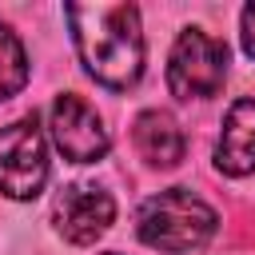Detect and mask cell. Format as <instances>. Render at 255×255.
Returning a JSON list of instances; mask_svg holds the SVG:
<instances>
[{"mask_svg":"<svg viewBox=\"0 0 255 255\" xmlns=\"http://www.w3.org/2000/svg\"><path fill=\"white\" fill-rule=\"evenodd\" d=\"M131 139H135V151L151 167H175L183 159V131L171 112H159V108L139 112L131 124Z\"/></svg>","mask_w":255,"mask_h":255,"instance_id":"obj_8","label":"cell"},{"mask_svg":"<svg viewBox=\"0 0 255 255\" xmlns=\"http://www.w3.org/2000/svg\"><path fill=\"white\" fill-rule=\"evenodd\" d=\"M227 80V44L203 28H183L175 36L167 60V88L175 100H207L219 96Z\"/></svg>","mask_w":255,"mask_h":255,"instance_id":"obj_3","label":"cell"},{"mask_svg":"<svg viewBox=\"0 0 255 255\" xmlns=\"http://www.w3.org/2000/svg\"><path fill=\"white\" fill-rule=\"evenodd\" d=\"M112 219H116L112 195L100 191V187H92V183H72V187H64V191L56 195V203H52V223H56V231H60L68 243H80V247L96 243V239L112 227Z\"/></svg>","mask_w":255,"mask_h":255,"instance_id":"obj_6","label":"cell"},{"mask_svg":"<svg viewBox=\"0 0 255 255\" xmlns=\"http://www.w3.org/2000/svg\"><path fill=\"white\" fill-rule=\"evenodd\" d=\"M239 36H243V52L255 60V4L243 8V16H239Z\"/></svg>","mask_w":255,"mask_h":255,"instance_id":"obj_10","label":"cell"},{"mask_svg":"<svg viewBox=\"0 0 255 255\" xmlns=\"http://www.w3.org/2000/svg\"><path fill=\"white\" fill-rule=\"evenodd\" d=\"M48 128H52L56 147H60L64 159H72V163H96V159H104L108 147H112L100 112H96L84 96H76V92L56 96V104H52V112H48Z\"/></svg>","mask_w":255,"mask_h":255,"instance_id":"obj_5","label":"cell"},{"mask_svg":"<svg viewBox=\"0 0 255 255\" xmlns=\"http://www.w3.org/2000/svg\"><path fill=\"white\" fill-rule=\"evenodd\" d=\"M28 84V56L20 36L0 20V100H12Z\"/></svg>","mask_w":255,"mask_h":255,"instance_id":"obj_9","label":"cell"},{"mask_svg":"<svg viewBox=\"0 0 255 255\" xmlns=\"http://www.w3.org/2000/svg\"><path fill=\"white\" fill-rule=\"evenodd\" d=\"M215 211L191 195L187 187H167L159 195H151L143 207H139V219H135V231L147 247L155 251H195L203 247L211 235H215Z\"/></svg>","mask_w":255,"mask_h":255,"instance_id":"obj_2","label":"cell"},{"mask_svg":"<svg viewBox=\"0 0 255 255\" xmlns=\"http://www.w3.org/2000/svg\"><path fill=\"white\" fill-rule=\"evenodd\" d=\"M48 179V147L36 116L0 128V191L8 199H36Z\"/></svg>","mask_w":255,"mask_h":255,"instance_id":"obj_4","label":"cell"},{"mask_svg":"<svg viewBox=\"0 0 255 255\" xmlns=\"http://www.w3.org/2000/svg\"><path fill=\"white\" fill-rule=\"evenodd\" d=\"M72 40L88 76L112 92H128L143 76V32L135 4H68Z\"/></svg>","mask_w":255,"mask_h":255,"instance_id":"obj_1","label":"cell"},{"mask_svg":"<svg viewBox=\"0 0 255 255\" xmlns=\"http://www.w3.org/2000/svg\"><path fill=\"white\" fill-rule=\"evenodd\" d=\"M215 167L223 175H251L255 171V100L243 96L227 108L219 143H215Z\"/></svg>","mask_w":255,"mask_h":255,"instance_id":"obj_7","label":"cell"}]
</instances>
